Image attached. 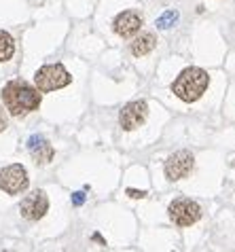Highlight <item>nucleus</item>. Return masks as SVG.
Wrapping results in <instances>:
<instances>
[{
    "label": "nucleus",
    "instance_id": "nucleus-5",
    "mask_svg": "<svg viewBox=\"0 0 235 252\" xmlns=\"http://www.w3.org/2000/svg\"><path fill=\"white\" fill-rule=\"evenodd\" d=\"M193 165H195V155H193L191 151L182 149V151L172 153V155L165 159V163H163L165 178H168L170 183L182 180L193 172Z\"/></svg>",
    "mask_w": 235,
    "mask_h": 252
},
{
    "label": "nucleus",
    "instance_id": "nucleus-13",
    "mask_svg": "<svg viewBox=\"0 0 235 252\" xmlns=\"http://www.w3.org/2000/svg\"><path fill=\"white\" fill-rule=\"evenodd\" d=\"M178 19H180V13H178L176 9H168L161 17H157L155 26H157V30H168V28L178 24Z\"/></svg>",
    "mask_w": 235,
    "mask_h": 252
},
{
    "label": "nucleus",
    "instance_id": "nucleus-9",
    "mask_svg": "<svg viewBox=\"0 0 235 252\" xmlns=\"http://www.w3.org/2000/svg\"><path fill=\"white\" fill-rule=\"evenodd\" d=\"M140 28H142V17L136 11H123L113 22V30L123 38L134 36L136 32H140Z\"/></svg>",
    "mask_w": 235,
    "mask_h": 252
},
{
    "label": "nucleus",
    "instance_id": "nucleus-2",
    "mask_svg": "<svg viewBox=\"0 0 235 252\" xmlns=\"http://www.w3.org/2000/svg\"><path fill=\"white\" fill-rule=\"evenodd\" d=\"M210 85V76L204 68L191 66L184 68L180 74L172 83V92H174L182 102H197L199 97L206 94V89Z\"/></svg>",
    "mask_w": 235,
    "mask_h": 252
},
{
    "label": "nucleus",
    "instance_id": "nucleus-10",
    "mask_svg": "<svg viewBox=\"0 0 235 252\" xmlns=\"http://www.w3.org/2000/svg\"><path fill=\"white\" fill-rule=\"evenodd\" d=\"M28 151H30V155L32 159L36 161L38 165H47V163H51V159L55 155V151H53V146L47 142V140L40 136V134H34L28 138Z\"/></svg>",
    "mask_w": 235,
    "mask_h": 252
},
{
    "label": "nucleus",
    "instance_id": "nucleus-3",
    "mask_svg": "<svg viewBox=\"0 0 235 252\" xmlns=\"http://www.w3.org/2000/svg\"><path fill=\"white\" fill-rule=\"evenodd\" d=\"M70 83H72V76L61 64H45L34 74V85H36L40 94L55 92V89H61L70 85Z\"/></svg>",
    "mask_w": 235,
    "mask_h": 252
},
{
    "label": "nucleus",
    "instance_id": "nucleus-15",
    "mask_svg": "<svg viewBox=\"0 0 235 252\" xmlns=\"http://www.w3.org/2000/svg\"><path fill=\"white\" fill-rule=\"evenodd\" d=\"M127 195L134 199H142L144 195H147V191H136V189H127Z\"/></svg>",
    "mask_w": 235,
    "mask_h": 252
},
{
    "label": "nucleus",
    "instance_id": "nucleus-7",
    "mask_svg": "<svg viewBox=\"0 0 235 252\" xmlns=\"http://www.w3.org/2000/svg\"><path fill=\"white\" fill-rule=\"evenodd\" d=\"M47 210H49V197L40 189L26 195L22 199V204H19V212H22L26 220H40L47 214Z\"/></svg>",
    "mask_w": 235,
    "mask_h": 252
},
{
    "label": "nucleus",
    "instance_id": "nucleus-12",
    "mask_svg": "<svg viewBox=\"0 0 235 252\" xmlns=\"http://www.w3.org/2000/svg\"><path fill=\"white\" fill-rule=\"evenodd\" d=\"M13 55H15V40H13L9 32L0 30V64L9 62Z\"/></svg>",
    "mask_w": 235,
    "mask_h": 252
},
{
    "label": "nucleus",
    "instance_id": "nucleus-14",
    "mask_svg": "<svg viewBox=\"0 0 235 252\" xmlns=\"http://www.w3.org/2000/svg\"><path fill=\"white\" fill-rule=\"evenodd\" d=\"M72 204L74 206H83V204H85V193H81V191L74 193L72 195Z\"/></svg>",
    "mask_w": 235,
    "mask_h": 252
},
{
    "label": "nucleus",
    "instance_id": "nucleus-16",
    "mask_svg": "<svg viewBox=\"0 0 235 252\" xmlns=\"http://www.w3.org/2000/svg\"><path fill=\"white\" fill-rule=\"evenodd\" d=\"M6 129V115H4V110L0 108V131H4Z\"/></svg>",
    "mask_w": 235,
    "mask_h": 252
},
{
    "label": "nucleus",
    "instance_id": "nucleus-4",
    "mask_svg": "<svg viewBox=\"0 0 235 252\" xmlns=\"http://www.w3.org/2000/svg\"><path fill=\"white\" fill-rule=\"evenodd\" d=\"M168 216L176 227H191L202 219V206L189 197H178L170 204Z\"/></svg>",
    "mask_w": 235,
    "mask_h": 252
},
{
    "label": "nucleus",
    "instance_id": "nucleus-6",
    "mask_svg": "<svg viewBox=\"0 0 235 252\" xmlns=\"http://www.w3.org/2000/svg\"><path fill=\"white\" fill-rule=\"evenodd\" d=\"M28 185H30V178H28V172L22 163H11L0 170V191L19 195L26 191Z\"/></svg>",
    "mask_w": 235,
    "mask_h": 252
},
{
    "label": "nucleus",
    "instance_id": "nucleus-11",
    "mask_svg": "<svg viewBox=\"0 0 235 252\" xmlns=\"http://www.w3.org/2000/svg\"><path fill=\"white\" fill-rule=\"evenodd\" d=\"M155 47H157V36H155L153 32H144V34H140V36H138L134 43L129 45L131 53H134L136 58H142V55L150 53Z\"/></svg>",
    "mask_w": 235,
    "mask_h": 252
},
{
    "label": "nucleus",
    "instance_id": "nucleus-8",
    "mask_svg": "<svg viewBox=\"0 0 235 252\" xmlns=\"http://www.w3.org/2000/svg\"><path fill=\"white\" fill-rule=\"evenodd\" d=\"M147 117H148V104L144 100H136V102H129L121 108L119 125L125 131H131V129L140 127V125L147 121Z\"/></svg>",
    "mask_w": 235,
    "mask_h": 252
},
{
    "label": "nucleus",
    "instance_id": "nucleus-1",
    "mask_svg": "<svg viewBox=\"0 0 235 252\" xmlns=\"http://www.w3.org/2000/svg\"><path fill=\"white\" fill-rule=\"evenodd\" d=\"M40 92L24 79H13L2 89V102L13 117H26L40 106Z\"/></svg>",
    "mask_w": 235,
    "mask_h": 252
}]
</instances>
